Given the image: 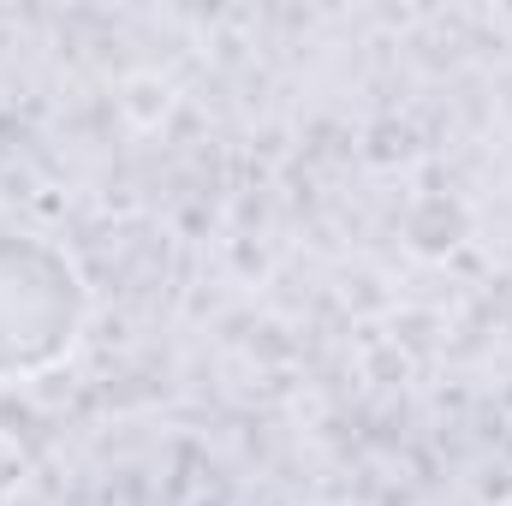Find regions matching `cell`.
Wrapping results in <instances>:
<instances>
[{
	"mask_svg": "<svg viewBox=\"0 0 512 506\" xmlns=\"http://www.w3.org/2000/svg\"><path fill=\"white\" fill-rule=\"evenodd\" d=\"M90 328V286L66 245L0 233V381L60 370Z\"/></svg>",
	"mask_w": 512,
	"mask_h": 506,
	"instance_id": "6da1fadb",
	"label": "cell"
}]
</instances>
